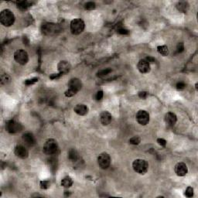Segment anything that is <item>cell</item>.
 Listing matches in <instances>:
<instances>
[{
    "label": "cell",
    "mask_w": 198,
    "mask_h": 198,
    "mask_svg": "<svg viewBox=\"0 0 198 198\" xmlns=\"http://www.w3.org/2000/svg\"><path fill=\"white\" fill-rule=\"evenodd\" d=\"M85 24L81 19L76 18L71 22V31L72 34L79 35L84 31Z\"/></svg>",
    "instance_id": "obj_5"
},
{
    "label": "cell",
    "mask_w": 198,
    "mask_h": 198,
    "mask_svg": "<svg viewBox=\"0 0 198 198\" xmlns=\"http://www.w3.org/2000/svg\"><path fill=\"white\" fill-rule=\"evenodd\" d=\"M103 96H104L103 91H98L97 92V94H96V95H95L96 100H97V101H101V99L103 98Z\"/></svg>",
    "instance_id": "obj_35"
},
{
    "label": "cell",
    "mask_w": 198,
    "mask_h": 198,
    "mask_svg": "<svg viewBox=\"0 0 198 198\" xmlns=\"http://www.w3.org/2000/svg\"><path fill=\"white\" fill-rule=\"evenodd\" d=\"M23 141L25 145L29 147H33L36 144V138L31 132H26L23 135Z\"/></svg>",
    "instance_id": "obj_11"
},
{
    "label": "cell",
    "mask_w": 198,
    "mask_h": 198,
    "mask_svg": "<svg viewBox=\"0 0 198 198\" xmlns=\"http://www.w3.org/2000/svg\"><path fill=\"white\" fill-rule=\"evenodd\" d=\"M189 6L188 2H179L177 4V9L181 13H186L189 9Z\"/></svg>",
    "instance_id": "obj_21"
},
{
    "label": "cell",
    "mask_w": 198,
    "mask_h": 198,
    "mask_svg": "<svg viewBox=\"0 0 198 198\" xmlns=\"http://www.w3.org/2000/svg\"><path fill=\"white\" fill-rule=\"evenodd\" d=\"M95 3L93 2H88L84 4V9H85L86 10H93L95 9Z\"/></svg>",
    "instance_id": "obj_28"
},
{
    "label": "cell",
    "mask_w": 198,
    "mask_h": 198,
    "mask_svg": "<svg viewBox=\"0 0 198 198\" xmlns=\"http://www.w3.org/2000/svg\"><path fill=\"white\" fill-rule=\"evenodd\" d=\"M58 71L59 73L61 74H66L71 71V64L67 61H61L57 65Z\"/></svg>",
    "instance_id": "obj_14"
},
{
    "label": "cell",
    "mask_w": 198,
    "mask_h": 198,
    "mask_svg": "<svg viewBox=\"0 0 198 198\" xmlns=\"http://www.w3.org/2000/svg\"><path fill=\"white\" fill-rule=\"evenodd\" d=\"M174 170H175L176 174L179 177H184L188 173L187 166L184 163H177V165L175 166V168H174Z\"/></svg>",
    "instance_id": "obj_13"
},
{
    "label": "cell",
    "mask_w": 198,
    "mask_h": 198,
    "mask_svg": "<svg viewBox=\"0 0 198 198\" xmlns=\"http://www.w3.org/2000/svg\"><path fill=\"white\" fill-rule=\"evenodd\" d=\"M157 142H158L159 145H161L162 147H166V145H167V141H166L164 139H161V138H160V139H157Z\"/></svg>",
    "instance_id": "obj_36"
},
{
    "label": "cell",
    "mask_w": 198,
    "mask_h": 198,
    "mask_svg": "<svg viewBox=\"0 0 198 198\" xmlns=\"http://www.w3.org/2000/svg\"><path fill=\"white\" fill-rule=\"evenodd\" d=\"M132 168L134 171L139 174H145L148 170V164L146 160L137 159L132 163Z\"/></svg>",
    "instance_id": "obj_3"
},
{
    "label": "cell",
    "mask_w": 198,
    "mask_h": 198,
    "mask_svg": "<svg viewBox=\"0 0 198 198\" xmlns=\"http://www.w3.org/2000/svg\"><path fill=\"white\" fill-rule=\"evenodd\" d=\"M185 196L187 197H192L193 196V187H188L187 188V190H185Z\"/></svg>",
    "instance_id": "obj_29"
},
{
    "label": "cell",
    "mask_w": 198,
    "mask_h": 198,
    "mask_svg": "<svg viewBox=\"0 0 198 198\" xmlns=\"http://www.w3.org/2000/svg\"><path fill=\"white\" fill-rule=\"evenodd\" d=\"M37 81H38V78H32V79L26 80L24 83L26 85H32V84H35V83H36Z\"/></svg>",
    "instance_id": "obj_31"
},
{
    "label": "cell",
    "mask_w": 198,
    "mask_h": 198,
    "mask_svg": "<svg viewBox=\"0 0 198 198\" xmlns=\"http://www.w3.org/2000/svg\"><path fill=\"white\" fill-rule=\"evenodd\" d=\"M145 59L148 61V63L149 64L154 63V61H155V59H154L153 57H146Z\"/></svg>",
    "instance_id": "obj_39"
},
{
    "label": "cell",
    "mask_w": 198,
    "mask_h": 198,
    "mask_svg": "<svg viewBox=\"0 0 198 198\" xmlns=\"http://www.w3.org/2000/svg\"><path fill=\"white\" fill-rule=\"evenodd\" d=\"M0 22L4 27H11L15 22V16L9 9H4L0 14Z\"/></svg>",
    "instance_id": "obj_1"
},
{
    "label": "cell",
    "mask_w": 198,
    "mask_h": 198,
    "mask_svg": "<svg viewBox=\"0 0 198 198\" xmlns=\"http://www.w3.org/2000/svg\"><path fill=\"white\" fill-rule=\"evenodd\" d=\"M62 75H63V74H60V73H59V74H51L50 76V79H52V80L57 79V78H59L60 77L62 76Z\"/></svg>",
    "instance_id": "obj_38"
},
{
    "label": "cell",
    "mask_w": 198,
    "mask_h": 198,
    "mask_svg": "<svg viewBox=\"0 0 198 198\" xmlns=\"http://www.w3.org/2000/svg\"><path fill=\"white\" fill-rule=\"evenodd\" d=\"M15 155L20 159H27L29 156V152L27 148L22 145H18L14 149Z\"/></svg>",
    "instance_id": "obj_10"
},
{
    "label": "cell",
    "mask_w": 198,
    "mask_h": 198,
    "mask_svg": "<svg viewBox=\"0 0 198 198\" xmlns=\"http://www.w3.org/2000/svg\"><path fill=\"white\" fill-rule=\"evenodd\" d=\"M138 70L142 74H147L150 71V64L146 59H142L139 61L137 64Z\"/></svg>",
    "instance_id": "obj_12"
},
{
    "label": "cell",
    "mask_w": 198,
    "mask_h": 198,
    "mask_svg": "<svg viewBox=\"0 0 198 198\" xmlns=\"http://www.w3.org/2000/svg\"><path fill=\"white\" fill-rule=\"evenodd\" d=\"M14 60L20 64L25 65L27 64L29 61V55L24 50H17L14 53Z\"/></svg>",
    "instance_id": "obj_6"
},
{
    "label": "cell",
    "mask_w": 198,
    "mask_h": 198,
    "mask_svg": "<svg viewBox=\"0 0 198 198\" xmlns=\"http://www.w3.org/2000/svg\"><path fill=\"white\" fill-rule=\"evenodd\" d=\"M68 87L69 88H72L78 92L82 88V82L78 78H72L68 83Z\"/></svg>",
    "instance_id": "obj_15"
},
{
    "label": "cell",
    "mask_w": 198,
    "mask_h": 198,
    "mask_svg": "<svg viewBox=\"0 0 198 198\" xmlns=\"http://www.w3.org/2000/svg\"><path fill=\"white\" fill-rule=\"evenodd\" d=\"M157 51L163 56H167L169 54V49L167 46H159L157 47Z\"/></svg>",
    "instance_id": "obj_24"
},
{
    "label": "cell",
    "mask_w": 198,
    "mask_h": 198,
    "mask_svg": "<svg viewBox=\"0 0 198 198\" xmlns=\"http://www.w3.org/2000/svg\"><path fill=\"white\" fill-rule=\"evenodd\" d=\"M148 94V92H146V91H140V92L139 93V97H140V98L145 99L146 98Z\"/></svg>",
    "instance_id": "obj_37"
},
{
    "label": "cell",
    "mask_w": 198,
    "mask_h": 198,
    "mask_svg": "<svg viewBox=\"0 0 198 198\" xmlns=\"http://www.w3.org/2000/svg\"><path fill=\"white\" fill-rule=\"evenodd\" d=\"M112 116L108 112H102L100 115V121H101V123L102 124L103 126H108L109 124L112 122Z\"/></svg>",
    "instance_id": "obj_16"
},
{
    "label": "cell",
    "mask_w": 198,
    "mask_h": 198,
    "mask_svg": "<svg viewBox=\"0 0 198 198\" xmlns=\"http://www.w3.org/2000/svg\"><path fill=\"white\" fill-rule=\"evenodd\" d=\"M43 151L46 155H55L58 151L57 142L53 139H47L43 145Z\"/></svg>",
    "instance_id": "obj_2"
},
{
    "label": "cell",
    "mask_w": 198,
    "mask_h": 198,
    "mask_svg": "<svg viewBox=\"0 0 198 198\" xmlns=\"http://www.w3.org/2000/svg\"><path fill=\"white\" fill-rule=\"evenodd\" d=\"M42 31L45 35L47 36H53L61 31V27L60 25L53 23H46L42 26Z\"/></svg>",
    "instance_id": "obj_4"
},
{
    "label": "cell",
    "mask_w": 198,
    "mask_h": 198,
    "mask_svg": "<svg viewBox=\"0 0 198 198\" xmlns=\"http://www.w3.org/2000/svg\"><path fill=\"white\" fill-rule=\"evenodd\" d=\"M40 188L43 189V190H46V189H48L50 187V183L49 181L44 180V181H40Z\"/></svg>",
    "instance_id": "obj_30"
},
{
    "label": "cell",
    "mask_w": 198,
    "mask_h": 198,
    "mask_svg": "<svg viewBox=\"0 0 198 198\" xmlns=\"http://www.w3.org/2000/svg\"><path fill=\"white\" fill-rule=\"evenodd\" d=\"M6 129L8 132L11 134H15L17 132H21L23 129V126L20 123L15 120H10L7 122L6 125Z\"/></svg>",
    "instance_id": "obj_8"
},
{
    "label": "cell",
    "mask_w": 198,
    "mask_h": 198,
    "mask_svg": "<svg viewBox=\"0 0 198 198\" xmlns=\"http://www.w3.org/2000/svg\"><path fill=\"white\" fill-rule=\"evenodd\" d=\"M73 183L74 182H73L72 178L67 176V177H65L64 178H63L62 180H61V186L65 187V188H69V187H71L72 186Z\"/></svg>",
    "instance_id": "obj_22"
},
{
    "label": "cell",
    "mask_w": 198,
    "mask_h": 198,
    "mask_svg": "<svg viewBox=\"0 0 198 198\" xmlns=\"http://www.w3.org/2000/svg\"><path fill=\"white\" fill-rule=\"evenodd\" d=\"M177 117L174 113L167 112L165 116V122L167 125L170 127H173L177 123Z\"/></svg>",
    "instance_id": "obj_17"
},
{
    "label": "cell",
    "mask_w": 198,
    "mask_h": 198,
    "mask_svg": "<svg viewBox=\"0 0 198 198\" xmlns=\"http://www.w3.org/2000/svg\"><path fill=\"white\" fill-rule=\"evenodd\" d=\"M88 107L84 104H78L74 108V112L77 113L79 116H85L88 113Z\"/></svg>",
    "instance_id": "obj_18"
},
{
    "label": "cell",
    "mask_w": 198,
    "mask_h": 198,
    "mask_svg": "<svg viewBox=\"0 0 198 198\" xmlns=\"http://www.w3.org/2000/svg\"><path fill=\"white\" fill-rule=\"evenodd\" d=\"M17 8L21 11H27L30 6H31V3L28 1H19L16 2Z\"/></svg>",
    "instance_id": "obj_20"
},
{
    "label": "cell",
    "mask_w": 198,
    "mask_h": 198,
    "mask_svg": "<svg viewBox=\"0 0 198 198\" xmlns=\"http://www.w3.org/2000/svg\"><path fill=\"white\" fill-rule=\"evenodd\" d=\"M136 120L141 126H146L149 122V115L146 111L139 110L136 114Z\"/></svg>",
    "instance_id": "obj_9"
},
{
    "label": "cell",
    "mask_w": 198,
    "mask_h": 198,
    "mask_svg": "<svg viewBox=\"0 0 198 198\" xmlns=\"http://www.w3.org/2000/svg\"><path fill=\"white\" fill-rule=\"evenodd\" d=\"M129 142L132 145H139L141 142V139L139 136H133L129 140Z\"/></svg>",
    "instance_id": "obj_26"
},
{
    "label": "cell",
    "mask_w": 198,
    "mask_h": 198,
    "mask_svg": "<svg viewBox=\"0 0 198 198\" xmlns=\"http://www.w3.org/2000/svg\"><path fill=\"white\" fill-rule=\"evenodd\" d=\"M184 44L183 43H179L177 46V53H180L184 51Z\"/></svg>",
    "instance_id": "obj_32"
},
{
    "label": "cell",
    "mask_w": 198,
    "mask_h": 198,
    "mask_svg": "<svg viewBox=\"0 0 198 198\" xmlns=\"http://www.w3.org/2000/svg\"><path fill=\"white\" fill-rule=\"evenodd\" d=\"M112 70L111 69V68H105V69H103L101 70V71H98V72L97 73V76L98 77V78H104L106 75L112 73Z\"/></svg>",
    "instance_id": "obj_25"
},
{
    "label": "cell",
    "mask_w": 198,
    "mask_h": 198,
    "mask_svg": "<svg viewBox=\"0 0 198 198\" xmlns=\"http://www.w3.org/2000/svg\"><path fill=\"white\" fill-rule=\"evenodd\" d=\"M98 166L103 170H107L111 164V157L107 152H102L97 157Z\"/></svg>",
    "instance_id": "obj_7"
},
{
    "label": "cell",
    "mask_w": 198,
    "mask_h": 198,
    "mask_svg": "<svg viewBox=\"0 0 198 198\" xmlns=\"http://www.w3.org/2000/svg\"><path fill=\"white\" fill-rule=\"evenodd\" d=\"M11 77L7 74H3L1 75V84L2 85H6L11 82Z\"/></svg>",
    "instance_id": "obj_23"
},
{
    "label": "cell",
    "mask_w": 198,
    "mask_h": 198,
    "mask_svg": "<svg viewBox=\"0 0 198 198\" xmlns=\"http://www.w3.org/2000/svg\"><path fill=\"white\" fill-rule=\"evenodd\" d=\"M117 32L119 33V34H122V35H128L129 33V30L123 28V27H119V28L117 29Z\"/></svg>",
    "instance_id": "obj_33"
},
{
    "label": "cell",
    "mask_w": 198,
    "mask_h": 198,
    "mask_svg": "<svg viewBox=\"0 0 198 198\" xmlns=\"http://www.w3.org/2000/svg\"><path fill=\"white\" fill-rule=\"evenodd\" d=\"M68 159L71 160V162H76L79 160V154L78 151L74 148H71L68 151Z\"/></svg>",
    "instance_id": "obj_19"
},
{
    "label": "cell",
    "mask_w": 198,
    "mask_h": 198,
    "mask_svg": "<svg viewBox=\"0 0 198 198\" xmlns=\"http://www.w3.org/2000/svg\"><path fill=\"white\" fill-rule=\"evenodd\" d=\"M78 93V91H75V90L72 89V88H68V90H67L66 91L64 92V95L66 96V97H73V96H74L75 94Z\"/></svg>",
    "instance_id": "obj_27"
},
{
    "label": "cell",
    "mask_w": 198,
    "mask_h": 198,
    "mask_svg": "<svg viewBox=\"0 0 198 198\" xmlns=\"http://www.w3.org/2000/svg\"><path fill=\"white\" fill-rule=\"evenodd\" d=\"M176 88H177V90L181 91V90H183L185 88H186V84H185L184 82H183V81H180V82H178L177 84Z\"/></svg>",
    "instance_id": "obj_34"
}]
</instances>
